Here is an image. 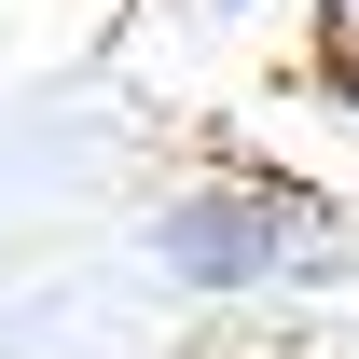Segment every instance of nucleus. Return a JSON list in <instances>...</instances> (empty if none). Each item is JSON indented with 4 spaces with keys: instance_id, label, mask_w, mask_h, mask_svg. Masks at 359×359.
<instances>
[{
    "instance_id": "nucleus-1",
    "label": "nucleus",
    "mask_w": 359,
    "mask_h": 359,
    "mask_svg": "<svg viewBox=\"0 0 359 359\" xmlns=\"http://www.w3.org/2000/svg\"><path fill=\"white\" fill-rule=\"evenodd\" d=\"M318 235H332V208H318L304 180H276V166H194V180H166V194H152L138 249H152L180 290L249 304V290H276V276L318 263Z\"/></svg>"
},
{
    "instance_id": "nucleus-2",
    "label": "nucleus",
    "mask_w": 359,
    "mask_h": 359,
    "mask_svg": "<svg viewBox=\"0 0 359 359\" xmlns=\"http://www.w3.org/2000/svg\"><path fill=\"white\" fill-rule=\"evenodd\" d=\"M304 55L332 83H359V0H304Z\"/></svg>"
},
{
    "instance_id": "nucleus-3",
    "label": "nucleus",
    "mask_w": 359,
    "mask_h": 359,
    "mask_svg": "<svg viewBox=\"0 0 359 359\" xmlns=\"http://www.w3.org/2000/svg\"><path fill=\"white\" fill-rule=\"evenodd\" d=\"M332 111H346V138H359V83H332Z\"/></svg>"
}]
</instances>
